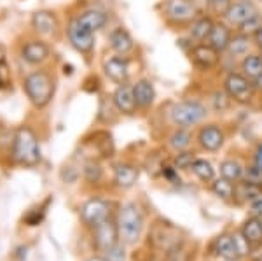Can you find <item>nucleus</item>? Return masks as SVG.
Here are the masks:
<instances>
[{"instance_id":"obj_24","label":"nucleus","mask_w":262,"mask_h":261,"mask_svg":"<svg viewBox=\"0 0 262 261\" xmlns=\"http://www.w3.org/2000/svg\"><path fill=\"white\" fill-rule=\"evenodd\" d=\"M242 70H243V75H247L248 79L255 81L262 74V54L250 53V54H247V56H243Z\"/></svg>"},{"instance_id":"obj_3","label":"nucleus","mask_w":262,"mask_h":261,"mask_svg":"<svg viewBox=\"0 0 262 261\" xmlns=\"http://www.w3.org/2000/svg\"><path fill=\"white\" fill-rule=\"evenodd\" d=\"M117 228H119V237L129 246L140 240L143 231V214L137 204L128 202L122 205L117 216Z\"/></svg>"},{"instance_id":"obj_15","label":"nucleus","mask_w":262,"mask_h":261,"mask_svg":"<svg viewBox=\"0 0 262 261\" xmlns=\"http://www.w3.org/2000/svg\"><path fill=\"white\" fill-rule=\"evenodd\" d=\"M198 142L205 151H219L224 144V132L217 125L203 126L198 133Z\"/></svg>"},{"instance_id":"obj_30","label":"nucleus","mask_w":262,"mask_h":261,"mask_svg":"<svg viewBox=\"0 0 262 261\" xmlns=\"http://www.w3.org/2000/svg\"><path fill=\"white\" fill-rule=\"evenodd\" d=\"M191 142H192V135H191V132H189L187 128H179V130H175V132L171 133V137H170V146L173 147L175 151H185L189 146H191Z\"/></svg>"},{"instance_id":"obj_42","label":"nucleus","mask_w":262,"mask_h":261,"mask_svg":"<svg viewBox=\"0 0 262 261\" xmlns=\"http://www.w3.org/2000/svg\"><path fill=\"white\" fill-rule=\"evenodd\" d=\"M253 84H255V88H259V90H262V74L255 79V81H253Z\"/></svg>"},{"instance_id":"obj_41","label":"nucleus","mask_w":262,"mask_h":261,"mask_svg":"<svg viewBox=\"0 0 262 261\" xmlns=\"http://www.w3.org/2000/svg\"><path fill=\"white\" fill-rule=\"evenodd\" d=\"M86 261H108V259L103 258V256H91V258H88Z\"/></svg>"},{"instance_id":"obj_39","label":"nucleus","mask_w":262,"mask_h":261,"mask_svg":"<svg viewBox=\"0 0 262 261\" xmlns=\"http://www.w3.org/2000/svg\"><path fill=\"white\" fill-rule=\"evenodd\" d=\"M252 37H253V44H255L257 49L262 53V28H260V30H257Z\"/></svg>"},{"instance_id":"obj_23","label":"nucleus","mask_w":262,"mask_h":261,"mask_svg":"<svg viewBox=\"0 0 262 261\" xmlns=\"http://www.w3.org/2000/svg\"><path fill=\"white\" fill-rule=\"evenodd\" d=\"M213 23L215 21L212 18H208V16H201V18H196L191 23V37L194 41L198 42H203V41H208L210 37V32H212L213 28Z\"/></svg>"},{"instance_id":"obj_8","label":"nucleus","mask_w":262,"mask_h":261,"mask_svg":"<svg viewBox=\"0 0 262 261\" xmlns=\"http://www.w3.org/2000/svg\"><path fill=\"white\" fill-rule=\"evenodd\" d=\"M93 238H95L96 247L101 252H107L108 249H112L114 246L119 244V228H117V223L112 217L100 223L98 226L93 228Z\"/></svg>"},{"instance_id":"obj_16","label":"nucleus","mask_w":262,"mask_h":261,"mask_svg":"<svg viewBox=\"0 0 262 261\" xmlns=\"http://www.w3.org/2000/svg\"><path fill=\"white\" fill-rule=\"evenodd\" d=\"M108 46L114 53L121 54V56H126L128 53L133 51L135 48V42H133V37L129 35V32L122 27H117L114 28L108 35Z\"/></svg>"},{"instance_id":"obj_37","label":"nucleus","mask_w":262,"mask_h":261,"mask_svg":"<svg viewBox=\"0 0 262 261\" xmlns=\"http://www.w3.org/2000/svg\"><path fill=\"white\" fill-rule=\"evenodd\" d=\"M232 4V0H210V7L219 12V14H226V11L229 9V6Z\"/></svg>"},{"instance_id":"obj_2","label":"nucleus","mask_w":262,"mask_h":261,"mask_svg":"<svg viewBox=\"0 0 262 261\" xmlns=\"http://www.w3.org/2000/svg\"><path fill=\"white\" fill-rule=\"evenodd\" d=\"M23 90L33 107L44 109L53 100L56 86H54V79L46 70H35L25 77Z\"/></svg>"},{"instance_id":"obj_43","label":"nucleus","mask_w":262,"mask_h":261,"mask_svg":"<svg viewBox=\"0 0 262 261\" xmlns=\"http://www.w3.org/2000/svg\"><path fill=\"white\" fill-rule=\"evenodd\" d=\"M226 261H239L238 258H234V259H226Z\"/></svg>"},{"instance_id":"obj_25","label":"nucleus","mask_w":262,"mask_h":261,"mask_svg":"<svg viewBox=\"0 0 262 261\" xmlns=\"http://www.w3.org/2000/svg\"><path fill=\"white\" fill-rule=\"evenodd\" d=\"M245 168L238 159H224L221 163V175L224 179L231 180V183H238L243 179Z\"/></svg>"},{"instance_id":"obj_22","label":"nucleus","mask_w":262,"mask_h":261,"mask_svg":"<svg viewBox=\"0 0 262 261\" xmlns=\"http://www.w3.org/2000/svg\"><path fill=\"white\" fill-rule=\"evenodd\" d=\"M231 37H232V33L226 23H213V28L208 37V44L217 49L219 53L227 51V46H229V42H231Z\"/></svg>"},{"instance_id":"obj_12","label":"nucleus","mask_w":262,"mask_h":261,"mask_svg":"<svg viewBox=\"0 0 262 261\" xmlns=\"http://www.w3.org/2000/svg\"><path fill=\"white\" fill-rule=\"evenodd\" d=\"M103 70L107 77L117 84H124L129 77V63L126 56H121V54L107 58L103 62Z\"/></svg>"},{"instance_id":"obj_38","label":"nucleus","mask_w":262,"mask_h":261,"mask_svg":"<svg viewBox=\"0 0 262 261\" xmlns=\"http://www.w3.org/2000/svg\"><path fill=\"white\" fill-rule=\"evenodd\" d=\"M107 259L108 261H124V249L117 244L112 249L107 251Z\"/></svg>"},{"instance_id":"obj_32","label":"nucleus","mask_w":262,"mask_h":261,"mask_svg":"<svg viewBox=\"0 0 262 261\" xmlns=\"http://www.w3.org/2000/svg\"><path fill=\"white\" fill-rule=\"evenodd\" d=\"M245 183H248V184H253V186H257V188H260L262 186V168L260 167H257L255 163L250 167H247L245 168V172H243V179Z\"/></svg>"},{"instance_id":"obj_34","label":"nucleus","mask_w":262,"mask_h":261,"mask_svg":"<svg viewBox=\"0 0 262 261\" xmlns=\"http://www.w3.org/2000/svg\"><path fill=\"white\" fill-rule=\"evenodd\" d=\"M166 259L168 261H189L191 259V252L185 249L184 246H180V244H173V247H170V251H168Z\"/></svg>"},{"instance_id":"obj_36","label":"nucleus","mask_w":262,"mask_h":261,"mask_svg":"<svg viewBox=\"0 0 262 261\" xmlns=\"http://www.w3.org/2000/svg\"><path fill=\"white\" fill-rule=\"evenodd\" d=\"M250 212L253 217H259L262 219V193L255 196V198L250 200Z\"/></svg>"},{"instance_id":"obj_17","label":"nucleus","mask_w":262,"mask_h":261,"mask_svg":"<svg viewBox=\"0 0 262 261\" xmlns=\"http://www.w3.org/2000/svg\"><path fill=\"white\" fill-rule=\"evenodd\" d=\"M75 19H77L86 30L95 33L107 25V12L101 11V9H88V11L81 12Z\"/></svg>"},{"instance_id":"obj_14","label":"nucleus","mask_w":262,"mask_h":261,"mask_svg":"<svg viewBox=\"0 0 262 261\" xmlns=\"http://www.w3.org/2000/svg\"><path fill=\"white\" fill-rule=\"evenodd\" d=\"M49 46L42 41H28L21 48V58L30 65H40L49 58Z\"/></svg>"},{"instance_id":"obj_29","label":"nucleus","mask_w":262,"mask_h":261,"mask_svg":"<svg viewBox=\"0 0 262 261\" xmlns=\"http://www.w3.org/2000/svg\"><path fill=\"white\" fill-rule=\"evenodd\" d=\"M212 191L222 200H232L236 196V186L227 179H217L212 184Z\"/></svg>"},{"instance_id":"obj_21","label":"nucleus","mask_w":262,"mask_h":261,"mask_svg":"<svg viewBox=\"0 0 262 261\" xmlns=\"http://www.w3.org/2000/svg\"><path fill=\"white\" fill-rule=\"evenodd\" d=\"M212 251L215 252V256L224 258V259L239 258V252H238V249H236L234 238H232V235H227V233H224V235H221V237L215 238Z\"/></svg>"},{"instance_id":"obj_4","label":"nucleus","mask_w":262,"mask_h":261,"mask_svg":"<svg viewBox=\"0 0 262 261\" xmlns=\"http://www.w3.org/2000/svg\"><path fill=\"white\" fill-rule=\"evenodd\" d=\"M208 114L206 107L198 100H182L171 107V121L180 128H189V126L200 125Z\"/></svg>"},{"instance_id":"obj_20","label":"nucleus","mask_w":262,"mask_h":261,"mask_svg":"<svg viewBox=\"0 0 262 261\" xmlns=\"http://www.w3.org/2000/svg\"><path fill=\"white\" fill-rule=\"evenodd\" d=\"M56 16L51 11H37L35 14L32 16V27L33 30L40 35H51L54 30H56Z\"/></svg>"},{"instance_id":"obj_27","label":"nucleus","mask_w":262,"mask_h":261,"mask_svg":"<svg viewBox=\"0 0 262 261\" xmlns=\"http://www.w3.org/2000/svg\"><path fill=\"white\" fill-rule=\"evenodd\" d=\"M248 49H250V35H245V33H238V35L231 37V42L227 46V51L231 53V56H247Z\"/></svg>"},{"instance_id":"obj_6","label":"nucleus","mask_w":262,"mask_h":261,"mask_svg":"<svg viewBox=\"0 0 262 261\" xmlns=\"http://www.w3.org/2000/svg\"><path fill=\"white\" fill-rule=\"evenodd\" d=\"M111 217V204L101 198H91L82 205L81 219L86 226H98L100 223L107 221Z\"/></svg>"},{"instance_id":"obj_11","label":"nucleus","mask_w":262,"mask_h":261,"mask_svg":"<svg viewBox=\"0 0 262 261\" xmlns=\"http://www.w3.org/2000/svg\"><path fill=\"white\" fill-rule=\"evenodd\" d=\"M112 104L117 112H121V114H124V116H133L138 109L137 100H135V93H133V86H129V84H126V83L119 84L112 95Z\"/></svg>"},{"instance_id":"obj_10","label":"nucleus","mask_w":262,"mask_h":261,"mask_svg":"<svg viewBox=\"0 0 262 261\" xmlns=\"http://www.w3.org/2000/svg\"><path fill=\"white\" fill-rule=\"evenodd\" d=\"M191 60L198 69L201 70H212L221 62V53L210 44H196L191 49Z\"/></svg>"},{"instance_id":"obj_9","label":"nucleus","mask_w":262,"mask_h":261,"mask_svg":"<svg viewBox=\"0 0 262 261\" xmlns=\"http://www.w3.org/2000/svg\"><path fill=\"white\" fill-rule=\"evenodd\" d=\"M67 35H69L70 44L74 49H77L82 54H90L95 49V33L86 30L77 19H72L67 28Z\"/></svg>"},{"instance_id":"obj_28","label":"nucleus","mask_w":262,"mask_h":261,"mask_svg":"<svg viewBox=\"0 0 262 261\" xmlns=\"http://www.w3.org/2000/svg\"><path fill=\"white\" fill-rule=\"evenodd\" d=\"M192 174L196 175L198 179L203 180V183H210V180L215 179V168L210 162L203 158H198L192 162V167H191Z\"/></svg>"},{"instance_id":"obj_26","label":"nucleus","mask_w":262,"mask_h":261,"mask_svg":"<svg viewBox=\"0 0 262 261\" xmlns=\"http://www.w3.org/2000/svg\"><path fill=\"white\" fill-rule=\"evenodd\" d=\"M242 235L252 244V246L260 244L262 242V221L259 217H250V219L243 225Z\"/></svg>"},{"instance_id":"obj_5","label":"nucleus","mask_w":262,"mask_h":261,"mask_svg":"<svg viewBox=\"0 0 262 261\" xmlns=\"http://www.w3.org/2000/svg\"><path fill=\"white\" fill-rule=\"evenodd\" d=\"M224 90L229 98H232L238 104H248L253 98V91H255V84L252 79L239 72H229L224 79Z\"/></svg>"},{"instance_id":"obj_13","label":"nucleus","mask_w":262,"mask_h":261,"mask_svg":"<svg viewBox=\"0 0 262 261\" xmlns=\"http://www.w3.org/2000/svg\"><path fill=\"white\" fill-rule=\"evenodd\" d=\"M255 12H257V7L252 0H236V2L231 4L229 9L226 11L224 16H226V19L229 21L231 25L239 27V25H243L248 18H252Z\"/></svg>"},{"instance_id":"obj_7","label":"nucleus","mask_w":262,"mask_h":261,"mask_svg":"<svg viewBox=\"0 0 262 261\" xmlns=\"http://www.w3.org/2000/svg\"><path fill=\"white\" fill-rule=\"evenodd\" d=\"M164 14L173 23H191L196 19L200 11L192 4V0H166L164 4Z\"/></svg>"},{"instance_id":"obj_31","label":"nucleus","mask_w":262,"mask_h":261,"mask_svg":"<svg viewBox=\"0 0 262 261\" xmlns=\"http://www.w3.org/2000/svg\"><path fill=\"white\" fill-rule=\"evenodd\" d=\"M260 28H262V14L257 11L252 18H248L243 25H239L238 30L239 33H245V35H253V33L257 30H260Z\"/></svg>"},{"instance_id":"obj_1","label":"nucleus","mask_w":262,"mask_h":261,"mask_svg":"<svg viewBox=\"0 0 262 261\" xmlns=\"http://www.w3.org/2000/svg\"><path fill=\"white\" fill-rule=\"evenodd\" d=\"M12 158L25 167H35L40 162V144L30 126H19L12 140Z\"/></svg>"},{"instance_id":"obj_19","label":"nucleus","mask_w":262,"mask_h":261,"mask_svg":"<svg viewBox=\"0 0 262 261\" xmlns=\"http://www.w3.org/2000/svg\"><path fill=\"white\" fill-rule=\"evenodd\" d=\"M138 180V168L129 165V163H119L114 170V183L117 188L128 189L135 186V183Z\"/></svg>"},{"instance_id":"obj_33","label":"nucleus","mask_w":262,"mask_h":261,"mask_svg":"<svg viewBox=\"0 0 262 261\" xmlns=\"http://www.w3.org/2000/svg\"><path fill=\"white\" fill-rule=\"evenodd\" d=\"M82 172H84V177H86V180H90V183H98L101 175H103V170H101V167L96 162H88L84 165Z\"/></svg>"},{"instance_id":"obj_44","label":"nucleus","mask_w":262,"mask_h":261,"mask_svg":"<svg viewBox=\"0 0 262 261\" xmlns=\"http://www.w3.org/2000/svg\"><path fill=\"white\" fill-rule=\"evenodd\" d=\"M260 221H262V219H260Z\"/></svg>"},{"instance_id":"obj_40","label":"nucleus","mask_w":262,"mask_h":261,"mask_svg":"<svg viewBox=\"0 0 262 261\" xmlns=\"http://www.w3.org/2000/svg\"><path fill=\"white\" fill-rule=\"evenodd\" d=\"M253 163H255L257 167H260L262 168V144L257 147V151H255V156H253Z\"/></svg>"},{"instance_id":"obj_35","label":"nucleus","mask_w":262,"mask_h":261,"mask_svg":"<svg viewBox=\"0 0 262 261\" xmlns=\"http://www.w3.org/2000/svg\"><path fill=\"white\" fill-rule=\"evenodd\" d=\"M194 154L189 153V151H180L175 158V168L177 170H185V168H191L192 162H194Z\"/></svg>"},{"instance_id":"obj_18","label":"nucleus","mask_w":262,"mask_h":261,"mask_svg":"<svg viewBox=\"0 0 262 261\" xmlns=\"http://www.w3.org/2000/svg\"><path fill=\"white\" fill-rule=\"evenodd\" d=\"M133 93H135V100H137L138 107L147 109L154 104L156 90H154V84H152L149 79H140V81L135 83Z\"/></svg>"}]
</instances>
